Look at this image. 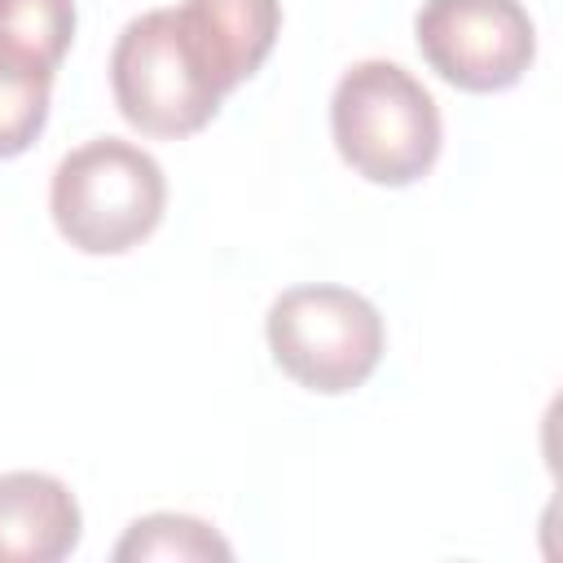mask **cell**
Instances as JSON below:
<instances>
[{
  "mask_svg": "<svg viewBox=\"0 0 563 563\" xmlns=\"http://www.w3.org/2000/svg\"><path fill=\"white\" fill-rule=\"evenodd\" d=\"M53 75L31 53L0 40V158H18L35 145V136L48 123V97Z\"/></svg>",
  "mask_w": 563,
  "mask_h": 563,
  "instance_id": "8",
  "label": "cell"
},
{
  "mask_svg": "<svg viewBox=\"0 0 563 563\" xmlns=\"http://www.w3.org/2000/svg\"><path fill=\"white\" fill-rule=\"evenodd\" d=\"M413 40L422 62L462 92H506L537 57V26L519 0H427Z\"/></svg>",
  "mask_w": 563,
  "mask_h": 563,
  "instance_id": "5",
  "label": "cell"
},
{
  "mask_svg": "<svg viewBox=\"0 0 563 563\" xmlns=\"http://www.w3.org/2000/svg\"><path fill=\"white\" fill-rule=\"evenodd\" d=\"M264 339L286 378L308 391H356L383 361V317L347 286H290L268 303Z\"/></svg>",
  "mask_w": 563,
  "mask_h": 563,
  "instance_id": "4",
  "label": "cell"
},
{
  "mask_svg": "<svg viewBox=\"0 0 563 563\" xmlns=\"http://www.w3.org/2000/svg\"><path fill=\"white\" fill-rule=\"evenodd\" d=\"M167 207V176L132 141L97 136L53 167L48 211L57 233L84 255H123L141 246Z\"/></svg>",
  "mask_w": 563,
  "mask_h": 563,
  "instance_id": "3",
  "label": "cell"
},
{
  "mask_svg": "<svg viewBox=\"0 0 563 563\" xmlns=\"http://www.w3.org/2000/svg\"><path fill=\"white\" fill-rule=\"evenodd\" d=\"M119 563H136V559H180V563H211V559H233V545L202 519L194 515H176V510H154L136 523H128V532L114 545Z\"/></svg>",
  "mask_w": 563,
  "mask_h": 563,
  "instance_id": "9",
  "label": "cell"
},
{
  "mask_svg": "<svg viewBox=\"0 0 563 563\" xmlns=\"http://www.w3.org/2000/svg\"><path fill=\"white\" fill-rule=\"evenodd\" d=\"M330 136L339 158L369 185L405 189L440 158V106L405 66L369 57L343 70L330 97Z\"/></svg>",
  "mask_w": 563,
  "mask_h": 563,
  "instance_id": "2",
  "label": "cell"
},
{
  "mask_svg": "<svg viewBox=\"0 0 563 563\" xmlns=\"http://www.w3.org/2000/svg\"><path fill=\"white\" fill-rule=\"evenodd\" d=\"M79 501L57 475H0V563H57L79 545Z\"/></svg>",
  "mask_w": 563,
  "mask_h": 563,
  "instance_id": "6",
  "label": "cell"
},
{
  "mask_svg": "<svg viewBox=\"0 0 563 563\" xmlns=\"http://www.w3.org/2000/svg\"><path fill=\"white\" fill-rule=\"evenodd\" d=\"M0 40L31 53L48 70H57L75 40V4L70 0H0Z\"/></svg>",
  "mask_w": 563,
  "mask_h": 563,
  "instance_id": "10",
  "label": "cell"
},
{
  "mask_svg": "<svg viewBox=\"0 0 563 563\" xmlns=\"http://www.w3.org/2000/svg\"><path fill=\"white\" fill-rule=\"evenodd\" d=\"M238 84L185 4L132 18L110 48V92L119 114L158 141L202 132Z\"/></svg>",
  "mask_w": 563,
  "mask_h": 563,
  "instance_id": "1",
  "label": "cell"
},
{
  "mask_svg": "<svg viewBox=\"0 0 563 563\" xmlns=\"http://www.w3.org/2000/svg\"><path fill=\"white\" fill-rule=\"evenodd\" d=\"M180 4L189 9V18L198 22L207 44L233 75V84L251 79L277 44L282 31L277 0H180Z\"/></svg>",
  "mask_w": 563,
  "mask_h": 563,
  "instance_id": "7",
  "label": "cell"
}]
</instances>
